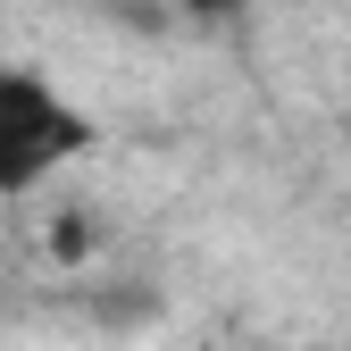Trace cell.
<instances>
[{
  "label": "cell",
  "mask_w": 351,
  "mask_h": 351,
  "mask_svg": "<svg viewBox=\"0 0 351 351\" xmlns=\"http://www.w3.org/2000/svg\"><path fill=\"white\" fill-rule=\"evenodd\" d=\"M84 151H93V117H84L42 67H0V201L42 193Z\"/></svg>",
  "instance_id": "cell-1"
},
{
  "label": "cell",
  "mask_w": 351,
  "mask_h": 351,
  "mask_svg": "<svg viewBox=\"0 0 351 351\" xmlns=\"http://www.w3.org/2000/svg\"><path fill=\"white\" fill-rule=\"evenodd\" d=\"M167 9H184L193 25H234V17H251L259 0H167Z\"/></svg>",
  "instance_id": "cell-2"
}]
</instances>
